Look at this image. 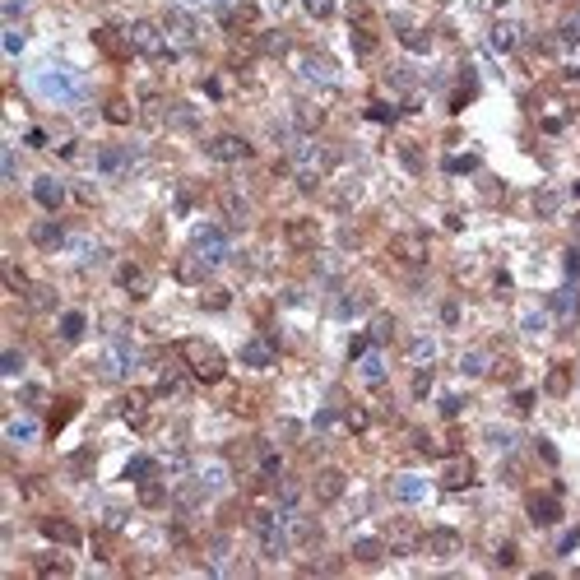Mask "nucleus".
<instances>
[{
	"instance_id": "obj_33",
	"label": "nucleus",
	"mask_w": 580,
	"mask_h": 580,
	"mask_svg": "<svg viewBox=\"0 0 580 580\" xmlns=\"http://www.w3.org/2000/svg\"><path fill=\"white\" fill-rule=\"evenodd\" d=\"M362 376H367L371 385H376V381H385V367H381V358H367V362H362Z\"/></svg>"
},
{
	"instance_id": "obj_6",
	"label": "nucleus",
	"mask_w": 580,
	"mask_h": 580,
	"mask_svg": "<svg viewBox=\"0 0 580 580\" xmlns=\"http://www.w3.org/2000/svg\"><path fill=\"white\" fill-rule=\"evenodd\" d=\"M37 534L51 538V543H61V548H75V543H79V529L70 525V520H56V516L37 520Z\"/></svg>"
},
{
	"instance_id": "obj_29",
	"label": "nucleus",
	"mask_w": 580,
	"mask_h": 580,
	"mask_svg": "<svg viewBox=\"0 0 580 580\" xmlns=\"http://www.w3.org/2000/svg\"><path fill=\"white\" fill-rule=\"evenodd\" d=\"M557 42H562V46H576V42H580V15H571V19L562 24V33H557Z\"/></svg>"
},
{
	"instance_id": "obj_18",
	"label": "nucleus",
	"mask_w": 580,
	"mask_h": 580,
	"mask_svg": "<svg viewBox=\"0 0 580 580\" xmlns=\"http://www.w3.org/2000/svg\"><path fill=\"white\" fill-rule=\"evenodd\" d=\"M302 75L321 79V84H335V65L325 61V56H302Z\"/></svg>"
},
{
	"instance_id": "obj_28",
	"label": "nucleus",
	"mask_w": 580,
	"mask_h": 580,
	"mask_svg": "<svg viewBox=\"0 0 580 580\" xmlns=\"http://www.w3.org/2000/svg\"><path fill=\"white\" fill-rule=\"evenodd\" d=\"M103 112H107V121H116V125H125V121H130V103H125V98H112V103H107Z\"/></svg>"
},
{
	"instance_id": "obj_13",
	"label": "nucleus",
	"mask_w": 580,
	"mask_h": 580,
	"mask_svg": "<svg viewBox=\"0 0 580 580\" xmlns=\"http://www.w3.org/2000/svg\"><path fill=\"white\" fill-rule=\"evenodd\" d=\"M492 51H516V42H520V24H492Z\"/></svg>"
},
{
	"instance_id": "obj_44",
	"label": "nucleus",
	"mask_w": 580,
	"mask_h": 580,
	"mask_svg": "<svg viewBox=\"0 0 580 580\" xmlns=\"http://www.w3.org/2000/svg\"><path fill=\"white\" fill-rule=\"evenodd\" d=\"M464 371H488V358H483V353H469V358H464Z\"/></svg>"
},
{
	"instance_id": "obj_17",
	"label": "nucleus",
	"mask_w": 580,
	"mask_h": 580,
	"mask_svg": "<svg viewBox=\"0 0 580 580\" xmlns=\"http://www.w3.org/2000/svg\"><path fill=\"white\" fill-rule=\"evenodd\" d=\"M428 548L437 552V557H450V552L459 548V534H455V529H432V534H428Z\"/></svg>"
},
{
	"instance_id": "obj_37",
	"label": "nucleus",
	"mask_w": 580,
	"mask_h": 580,
	"mask_svg": "<svg viewBox=\"0 0 580 580\" xmlns=\"http://www.w3.org/2000/svg\"><path fill=\"white\" fill-rule=\"evenodd\" d=\"M367 116H371V121H395V107H385V103H371V107H367Z\"/></svg>"
},
{
	"instance_id": "obj_50",
	"label": "nucleus",
	"mask_w": 580,
	"mask_h": 580,
	"mask_svg": "<svg viewBox=\"0 0 580 580\" xmlns=\"http://www.w3.org/2000/svg\"><path fill=\"white\" fill-rule=\"evenodd\" d=\"M576 543H580V529H571V534H566L562 543H557V552H571V548H576Z\"/></svg>"
},
{
	"instance_id": "obj_26",
	"label": "nucleus",
	"mask_w": 580,
	"mask_h": 580,
	"mask_svg": "<svg viewBox=\"0 0 580 580\" xmlns=\"http://www.w3.org/2000/svg\"><path fill=\"white\" fill-rule=\"evenodd\" d=\"M395 497H399V502H418V497H423V483H418V478H399Z\"/></svg>"
},
{
	"instance_id": "obj_27",
	"label": "nucleus",
	"mask_w": 580,
	"mask_h": 580,
	"mask_svg": "<svg viewBox=\"0 0 580 580\" xmlns=\"http://www.w3.org/2000/svg\"><path fill=\"white\" fill-rule=\"evenodd\" d=\"M204 270H209V265H204V260H200V256L182 260V279H186V283H200V279H204Z\"/></svg>"
},
{
	"instance_id": "obj_49",
	"label": "nucleus",
	"mask_w": 580,
	"mask_h": 580,
	"mask_svg": "<svg viewBox=\"0 0 580 580\" xmlns=\"http://www.w3.org/2000/svg\"><path fill=\"white\" fill-rule=\"evenodd\" d=\"M441 321H446V325H455V321H459V306H455V302H446V306H441Z\"/></svg>"
},
{
	"instance_id": "obj_7",
	"label": "nucleus",
	"mask_w": 580,
	"mask_h": 580,
	"mask_svg": "<svg viewBox=\"0 0 580 580\" xmlns=\"http://www.w3.org/2000/svg\"><path fill=\"white\" fill-rule=\"evenodd\" d=\"M163 33H168V46H172V51H182V46L195 42V19H191V15H168Z\"/></svg>"
},
{
	"instance_id": "obj_9",
	"label": "nucleus",
	"mask_w": 580,
	"mask_h": 580,
	"mask_svg": "<svg viewBox=\"0 0 580 580\" xmlns=\"http://www.w3.org/2000/svg\"><path fill=\"white\" fill-rule=\"evenodd\" d=\"M529 520H534V525H557V520H562V502H557L552 492H534V497H529Z\"/></svg>"
},
{
	"instance_id": "obj_21",
	"label": "nucleus",
	"mask_w": 580,
	"mask_h": 580,
	"mask_svg": "<svg viewBox=\"0 0 580 580\" xmlns=\"http://www.w3.org/2000/svg\"><path fill=\"white\" fill-rule=\"evenodd\" d=\"M395 256L399 260H423L428 246H423V237H395Z\"/></svg>"
},
{
	"instance_id": "obj_1",
	"label": "nucleus",
	"mask_w": 580,
	"mask_h": 580,
	"mask_svg": "<svg viewBox=\"0 0 580 580\" xmlns=\"http://www.w3.org/2000/svg\"><path fill=\"white\" fill-rule=\"evenodd\" d=\"M182 358H186V367L195 371V381H204V385L223 381V371H228L223 353H218L209 339H186V344H182Z\"/></svg>"
},
{
	"instance_id": "obj_11",
	"label": "nucleus",
	"mask_w": 580,
	"mask_h": 580,
	"mask_svg": "<svg viewBox=\"0 0 580 580\" xmlns=\"http://www.w3.org/2000/svg\"><path fill=\"white\" fill-rule=\"evenodd\" d=\"M121 288L130 292V297H149V274H144V270H139V265H121Z\"/></svg>"
},
{
	"instance_id": "obj_54",
	"label": "nucleus",
	"mask_w": 580,
	"mask_h": 580,
	"mask_svg": "<svg viewBox=\"0 0 580 580\" xmlns=\"http://www.w3.org/2000/svg\"><path fill=\"white\" fill-rule=\"evenodd\" d=\"M576 232H580V218H576Z\"/></svg>"
},
{
	"instance_id": "obj_52",
	"label": "nucleus",
	"mask_w": 580,
	"mask_h": 580,
	"mask_svg": "<svg viewBox=\"0 0 580 580\" xmlns=\"http://www.w3.org/2000/svg\"><path fill=\"white\" fill-rule=\"evenodd\" d=\"M367 344H371V339H353V344H349V358H362Z\"/></svg>"
},
{
	"instance_id": "obj_23",
	"label": "nucleus",
	"mask_w": 580,
	"mask_h": 580,
	"mask_svg": "<svg viewBox=\"0 0 580 580\" xmlns=\"http://www.w3.org/2000/svg\"><path fill=\"white\" fill-rule=\"evenodd\" d=\"M256 5H237V10H232V15H223V24H228V28H251V24H256Z\"/></svg>"
},
{
	"instance_id": "obj_31",
	"label": "nucleus",
	"mask_w": 580,
	"mask_h": 580,
	"mask_svg": "<svg viewBox=\"0 0 580 580\" xmlns=\"http://www.w3.org/2000/svg\"><path fill=\"white\" fill-rule=\"evenodd\" d=\"M265 51H270V56H283V46H288V33H265Z\"/></svg>"
},
{
	"instance_id": "obj_14",
	"label": "nucleus",
	"mask_w": 580,
	"mask_h": 580,
	"mask_svg": "<svg viewBox=\"0 0 580 580\" xmlns=\"http://www.w3.org/2000/svg\"><path fill=\"white\" fill-rule=\"evenodd\" d=\"M395 33H399V42L409 46V51H428V33L413 28L409 19H395Z\"/></svg>"
},
{
	"instance_id": "obj_35",
	"label": "nucleus",
	"mask_w": 580,
	"mask_h": 580,
	"mask_svg": "<svg viewBox=\"0 0 580 580\" xmlns=\"http://www.w3.org/2000/svg\"><path fill=\"white\" fill-rule=\"evenodd\" d=\"M5 279H10V288H15V292H33V288H28V279L19 274L15 265H5Z\"/></svg>"
},
{
	"instance_id": "obj_41",
	"label": "nucleus",
	"mask_w": 580,
	"mask_h": 580,
	"mask_svg": "<svg viewBox=\"0 0 580 580\" xmlns=\"http://www.w3.org/2000/svg\"><path fill=\"white\" fill-rule=\"evenodd\" d=\"M432 358V339H413V362H428Z\"/></svg>"
},
{
	"instance_id": "obj_34",
	"label": "nucleus",
	"mask_w": 580,
	"mask_h": 580,
	"mask_svg": "<svg viewBox=\"0 0 580 580\" xmlns=\"http://www.w3.org/2000/svg\"><path fill=\"white\" fill-rule=\"evenodd\" d=\"M390 335H395V325H390V316H376V325H371V339H376V344H385Z\"/></svg>"
},
{
	"instance_id": "obj_30",
	"label": "nucleus",
	"mask_w": 580,
	"mask_h": 580,
	"mask_svg": "<svg viewBox=\"0 0 580 580\" xmlns=\"http://www.w3.org/2000/svg\"><path fill=\"white\" fill-rule=\"evenodd\" d=\"M302 10L311 19H330V15H335V0H302Z\"/></svg>"
},
{
	"instance_id": "obj_39",
	"label": "nucleus",
	"mask_w": 580,
	"mask_h": 580,
	"mask_svg": "<svg viewBox=\"0 0 580 580\" xmlns=\"http://www.w3.org/2000/svg\"><path fill=\"white\" fill-rule=\"evenodd\" d=\"M292 242H316V228H311V223H292Z\"/></svg>"
},
{
	"instance_id": "obj_47",
	"label": "nucleus",
	"mask_w": 580,
	"mask_h": 580,
	"mask_svg": "<svg viewBox=\"0 0 580 580\" xmlns=\"http://www.w3.org/2000/svg\"><path fill=\"white\" fill-rule=\"evenodd\" d=\"M10 437H15V441H28V437H33V423H15V428H10Z\"/></svg>"
},
{
	"instance_id": "obj_5",
	"label": "nucleus",
	"mask_w": 580,
	"mask_h": 580,
	"mask_svg": "<svg viewBox=\"0 0 580 580\" xmlns=\"http://www.w3.org/2000/svg\"><path fill=\"white\" fill-rule=\"evenodd\" d=\"M209 158H218V163H246L251 158V144L237 135H214L209 139Z\"/></svg>"
},
{
	"instance_id": "obj_53",
	"label": "nucleus",
	"mask_w": 580,
	"mask_h": 580,
	"mask_svg": "<svg viewBox=\"0 0 580 580\" xmlns=\"http://www.w3.org/2000/svg\"><path fill=\"white\" fill-rule=\"evenodd\" d=\"M492 5H506V0H492Z\"/></svg>"
},
{
	"instance_id": "obj_10",
	"label": "nucleus",
	"mask_w": 580,
	"mask_h": 580,
	"mask_svg": "<svg viewBox=\"0 0 580 580\" xmlns=\"http://www.w3.org/2000/svg\"><path fill=\"white\" fill-rule=\"evenodd\" d=\"M130 367H135V353L125 349V344H112L107 358H103V371H107L112 381H116V376H125V371H130Z\"/></svg>"
},
{
	"instance_id": "obj_12",
	"label": "nucleus",
	"mask_w": 580,
	"mask_h": 580,
	"mask_svg": "<svg viewBox=\"0 0 580 580\" xmlns=\"http://www.w3.org/2000/svg\"><path fill=\"white\" fill-rule=\"evenodd\" d=\"M441 483L450 492H455V488H469V483H473V464H469V459H450V464H446V473H441Z\"/></svg>"
},
{
	"instance_id": "obj_51",
	"label": "nucleus",
	"mask_w": 580,
	"mask_h": 580,
	"mask_svg": "<svg viewBox=\"0 0 580 580\" xmlns=\"http://www.w3.org/2000/svg\"><path fill=\"white\" fill-rule=\"evenodd\" d=\"M24 46V33H5V51H19Z\"/></svg>"
},
{
	"instance_id": "obj_20",
	"label": "nucleus",
	"mask_w": 580,
	"mask_h": 580,
	"mask_svg": "<svg viewBox=\"0 0 580 580\" xmlns=\"http://www.w3.org/2000/svg\"><path fill=\"white\" fill-rule=\"evenodd\" d=\"M84 330H89V321H84V311H65L61 316V339H84Z\"/></svg>"
},
{
	"instance_id": "obj_46",
	"label": "nucleus",
	"mask_w": 580,
	"mask_h": 580,
	"mask_svg": "<svg viewBox=\"0 0 580 580\" xmlns=\"http://www.w3.org/2000/svg\"><path fill=\"white\" fill-rule=\"evenodd\" d=\"M548 390H552V395H562V390H566V371H552V376H548Z\"/></svg>"
},
{
	"instance_id": "obj_40",
	"label": "nucleus",
	"mask_w": 580,
	"mask_h": 580,
	"mask_svg": "<svg viewBox=\"0 0 580 580\" xmlns=\"http://www.w3.org/2000/svg\"><path fill=\"white\" fill-rule=\"evenodd\" d=\"M139 502H144V506H158V502H163V488H158V483H144Z\"/></svg>"
},
{
	"instance_id": "obj_2",
	"label": "nucleus",
	"mask_w": 580,
	"mask_h": 580,
	"mask_svg": "<svg viewBox=\"0 0 580 580\" xmlns=\"http://www.w3.org/2000/svg\"><path fill=\"white\" fill-rule=\"evenodd\" d=\"M125 42H130V51H139V56H172L168 33L158 28V24H149V19H135V24L125 28Z\"/></svg>"
},
{
	"instance_id": "obj_48",
	"label": "nucleus",
	"mask_w": 580,
	"mask_h": 580,
	"mask_svg": "<svg viewBox=\"0 0 580 580\" xmlns=\"http://www.w3.org/2000/svg\"><path fill=\"white\" fill-rule=\"evenodd\" d=\"M566 279H580V251H571V256H566Z\"/></svg>"
},
{
	"instance_id": "obj_15",
	"label": "nucleus",
	"mask_w": 580,
	"mask_h": 580,
	"mask_svg": "<svg viewBox=\"0 0 580 580\" xmlns=\"http://www.w3.org/2000/svg\"><path fill=\"white\" fill-rule=\"evenodd\" d=\"M242 362L246 367H270V362H274V349H270L265 339H251V344L242 349Z\"/></svg>"
},
{
	"instance_id": "obj_3",
	"label": "nucleus",
	"mask_w": 580,
	"mask_h": 580,
	"mask_svg": "<svg viewBox=\"0 0 580 580\" xmlns=\"http://www.w3.org/2000/svg\"><path fill=\"white\" fill-rule=\"evenodd\" d=\"M292 163H297V182H302V186H316V182L325 177V172H330V163H335V153L325 149V144H302Z\"/></svg>"
},
{
	"instance_id": "obj_4",
	"label": "nucleus",
	"mask_w": 580,
	"mask_h": 580,
	"mask_svg": "<svg viewBox=\"0 0 580 580\" xmlns=\"http://www.w3.org/2000/svg\"><path fill=\"white\" fill-rule=\"evenodd\" d=\"M191 256H200L204 265L228 260V232H223V228H195V232H191Z\"/></svg>"
},
{
	"instance_id": "obj_45",
	"label": "nucleus",
	"mask_w": 580,
	"mask_h": 580,
	"mask_svg": "<svg viewBox=\"0 0 580 580\" xmlns=\"http://www.w3.org/2000/svg\"><path fill=\"white\" fill-rule=\"evenodd\" d=\"M228 218H232V223H246V204H242V200H228Z\"/></svg>"
},
{
	"instance_id": "obj_19",
	"label": "nucleus",
	"mask_w": 580,
	"mask_h": 580,
	"mask_svg": "<svg viewBox=\"0 0 580 580\" xmlns=\"http://www.w3.org/2000/svg\"><path fill=\"white\" fill-rule=\"evenodd\" d=\"M33 242L42 246V251H56V246L65 242V232L56 228V223H37V228H33Z\"/></svg>"
},
{
	"instance_id": "obj_8",
	"label": "nucleus",
	"mask_w": 580,
	"mask_h": 580,
	"mask_svg": "<svg viewBox=\"0 0 580 580\" xmlns=\"http://www.w3.org/2000/svg\"><path fill=\"white\" fill-rule=\"evenodd\" d=\"M33 200L42 204L46 214H56V209L65 204V186L56 182V177H37V182H33Z\"/></svg>"
},
{
	"instance_id": "obj_38",
	"label": "nucleus",
	"mask_w": 580,
	"mask_h": 580,
	"mask_svg": "<svg viewBox=\"0 0 580 580\" xmlns=\"http://www.w3.org/2000/svg\"><path fill=\"white\" fill-rule=\"evenodd\" d=\"M552 306H557V316H571V311H576V297H571V292H557Z\"/></svg>"
},
{
	"instance_id": "obj_32",
	"label": "nucleus",
	"mask_w": 580,
	"mask_h": 580,
	"mask_svg": "<svg viewBox=\"0 0 580 580\" xmlns=\"http://www.w3.org/2000/svg\"><path fill=\"white\" fill-rule=\"evenodd\" d=\"M478 168V158L473 153H459V158H446V172H473Z\"/></svg>"
},
{
	"instance_id": "obj_25",
	"label": "nucleus",
	"mask_w": 580,
	"mask_h": 580,
	"mask_svg": "<svg viewBox=\"0 0 580 580\" xmlns=\"http://www.w3.org/2000/svg\"><path fill=\"white\" fill-rule=\"evenodd\" d=\"M158 473V464H153L149 455H139V459H130V469H125V478H135V483H144V478H153Z\"/></svg>"
},
{
	"instance_id": "obj_36",
	"label": "nucleus",
	"mask_w": 580,
	"mask_h": 580,
	"mask_svg": "<svg viewBox=\"0 0 580 580\" xmlns=\"http://www.w3.org/2000/svg\"><path fill=\"white\" fill-rule=\"evenodd\" d=\"M28 297H33V306H42V311H46V306H56V292H51V288H33Z\"/></svg>"
},
{
	"instance_id": "obj_24",
	"label": "nucleus",
	"mask_w": 580,
	"mask_h": 580,
	"mask_svg": "<svg viewBox=\"0 0 580 580\" xmlns=\"http://www.w3.org/2000/svg\"><path fill=\"white\" fill-rule=\"evenodd\" d=\"M381 538H358V543H353V557H358V562H376V557H381Z\"/></svg>"
},
{
	"instance_id": "obj_42",
	"label": "nucleus",
	"mask_w": 580,
	"mask_h": 580,
	"mask_svg": "<svg viewBox=\"0 0 580 580\" xmlns=\"http://www.w3.org/2000/svg\"><path fill=\"white\" fill-rule=\"evenodd\" d=\"M172 125H195V112H191V107H172Z\"/></svg>"
},
{
	"instance_id": "obj_43",
	"label": "nucleus",
	"mask_w": 580,
	"mask_h": 580,
	"mask_svg": "<svg viewBox=\"0 0 580 580\" xmlns=\"http://www.w3.org/2000/svg\"><path fill=\"white\" fill-rule=\"evenodd\" d=\"M428 390H432V376H428V371H418V376H413V395L423 399V395H428Z\"/></svg>"
},
{
	"instance_id": "obj_16",
	"label": "nucleus",
	"mask_w": 580,
	"mask_h": 580,
	"mask_svg": "<svg viewBox=\"0 0 580 580\" xmlns=\"http://www.w3.org/2000/svg\"><path fill=\"white\" fill-rule=\"evenodd\" d=\"M339 492H344V473H339V469H325L321 478H316V497H321V502H335Z\"/></svg>"
},
{
	"instance_id": "obj_22",
	"label": "nucleus",
	"mask_w": 580,
	"mask_h": 580,
	"mask_svg": "<svg viewBox=\"0 0 580 580\" xmlns=\"http://www.w3.org/2000/svg\"><path fill=\"white\" fill-rule=\"evenodd\" d=\"M125 158H130L125 149H103V153H98V168L116 177V172H125Z\"/></svg>"
}]
</instances>
